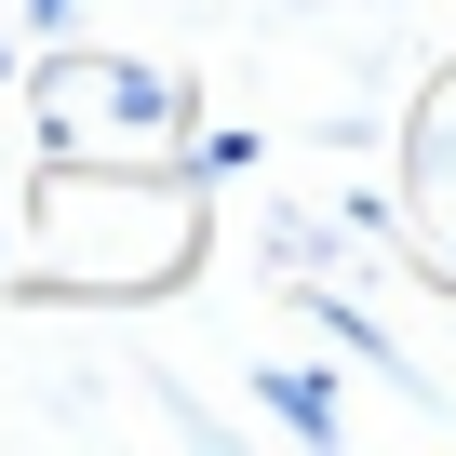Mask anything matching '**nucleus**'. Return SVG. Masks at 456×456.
I'll return each instance as SVG.
<instances>
[{
	"mask_svg": "<svg viewBox=\"0 0 456 456\" xmlns=\"http://www.w3.org/2000/svg\"><path fill=\"white\" fill-rule=\"evenodd\" d=\"M0 81H14V54H0Z\"/></svg>",
	"mask_w": 456,
	"mask_h": 456,
	"instance_id": "obj_4",
	"label": "nucleus"
},
{
	"mask_svg": "<svg viewBox=\"0 0 456 456\" xmlns=\"http://www.w3.org/2000/svg\"><path fill=\"white\" fill-rule=\"evenodd\" d=\"M28 256L54 296H161L201 256V175L175 161H54L28 188Z\"/></svg>",
	"mask_w": 456,
	"mask_h": 456,
	"instance_id": "obj_1",
	"label": "nucleus"
},
{
	"mask_svg": "<svg viewBox=\"0 0 456 456\" xmlns=\"http://www.w3.org/2000/svg\"><path fill=\"white\" fill-rule=\"evenodd\" d=\"M256 403H269L282 429H309V443L336 429V376H309V362H269V376H256Z\"/></svg>",
	"mask_w": 456,
	"mask_h": 456,
	"instance_id": "obj_3",
	"label": "nucleus"
},
{
	"mask_svg": "<svg viewBox=\"0 0 456 456\" xmlns=\"http://www.w3.org/2000/svg\"><path fill=\"white\" fill-rule=\"evenodd\" d=\"M41 134H54L68 161H175L188 94H175L148 54H54V68H41Z\"/></svg>",
	"mask_w": 456,
	"mask_h": 456,
	"instance_id": "obj_2",
	"label": "nucleus"
}]
</instances>
